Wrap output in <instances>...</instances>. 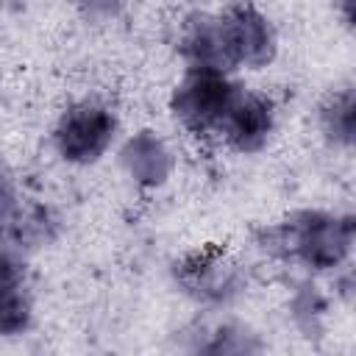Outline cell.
I'll use <instances>...</instances> for the list:
<instances>
[{
	"instance_id": "3",
	"label": "cell",
	"mask_w": 356,
	"mask_h": 356,
	"mask_svg": "<svg viewBox=\"0 0 356 356\" xmlns=\"http://www.w3.org/2000/svg\"><path fill=\"white\" fill-rule=\"evenodd\" d=\"M114 125L117 122L108 108H103L97 103H81V106L70 108L56 128L58 153L64 159L81 161V164L95 161L108 147V142L114 136Z\"/></svg>"
},
{
	"instance_id": "7",
	"label": "cell",
	"mask_w": 356,
	"mask_h": 356,
	"mask_svg": "<svg viewBox=\"0 0 356 356\" xmlns=\"http://www.w3.org/2000/svg\"><path fill=\"white\" fill-rule=\"evenodd\" d=\"M181 50L192 61V67H209V70H220V72L234 67L228 47H225L222 25L214 17H192L184 31Z\"/></svg>"
},
{
	"instance_id": "11",
	"label": "cell",
	"mask_w": 356,
	"mask_h": 356,
	"mask_svg": "<svg viewBox=\"0 0 356 356\" xmlns=\"http://www.w3.org/2000/svg\"><path fill=\"white\" fill-rule=\"evenodd\" d=\"M81 6L92 17H114L125 6V0H81Z\"/></svg>"
},
{
	"instance_id": "8",
	"label": "cell",
	"mask_w": 356,
	"mask_h": 356,
	"mask_svg": "<svg viewBox=\"0 0 356 356\" xmlns=\"http://www.w3.org/2000/svg\"><path fill=\"white\" fill-rule=\"evenodd\" d=\"M122 161L128 167V172L139 181V184H161L167 178L170 170V156L164 150V145L150 134L142 131L139 136H134L125 150H122Z\"/></svg>"
},
{
	"instance_id": "2",
	"label": "cell",
	"mask_w": 356,
	"mask_h": 356,
	"mask_svg": "<svg viewBox=\"0 0 356 356\" xmlns=\"http://www.w3.org/2000/svg\"><path fill=\"white\" fill-rule=\"evenodd\" d=\"M281 236L289 253L300 256L306 264L317 270H328L348 256L353 242V222L348 217L337 220L328 214L306 211L286 222L281 228Z\"/></svg>"
},
{
	"instance_id": "1",
	"label": "cell",
	"mask_w": 356,
	"mask_h": 356,
	"mask_svg": "<svg viewBox=\"0 0 356 356\" xmlns=\"http://www.w3.org/2000/svg\"><path fill=\"white\" fill-rule=\"evenodd\" d=\"M239 95V86H234L225 72L192 67L172 95V111L189 131L206 134L211 128H222Z\"/></svg>"
},
{
	"instance_id": "10",
	"label": "cell",
	"mask_w": 356,
	"mask_h": 356,
	"mask_svg": "<svg viewBox=\"0 0 356 356\" xmlns=\"http://www.w3.org/2000/svg\"><path fill=\"white\" fill-rule=\"evenodd\" d=\"M353 120H356V111H353V95L350 92H342L339 97H334L323 111L325 134L337 142H345V145L353 139Z\"/></svg>"
},
{
	"instance_id": "12",
	"label": "cell",
	"mask_w": 356,
	"mask_h": 356,
	"mask_svg": "<svg viewBox=\"0 0 356 356\" xmlns=\"http://www.w3.org/2000/svg\"><path fill=\"white\" fill-rule=\"evenodd\" d=\"M11 209H14V186H11V178L0 161V222L11 214Z\"/></svg>"
},
{
	"instance_id": "9",
	"label": "cell",
	"mask_w": 356,
	"mask_h": 356,
	"mask_svg": "<svg viewBox=\"0 0 356 356\" xmlns=\"http://www.w3.org/2000/svg\"><path fill=\"white\" fill-rule=\"evenodd\" d=\"M181 281L203 298H222L234 289V270L214 256H200L195 264L181 270Z\"/></svg>"
},
{
	"instance_id": "6",
	"label": "cell",
	"mask_w": 356,
	"mask_h": 356,
	"mask_svg": "<svg viewBox=\"0 0 356 356\" xmlns=\"http://www.w3.org/2000/svg\"><path fill=\"white\" fill-rule=\"evenodd\" d=\"M270 131H273L270 103L261 97H250V95H239L234 108L228 111V117L222 122V134L242 153L259 150L267 142Z\"/></svg>"
},
{
	"instance_id": "5",
	"label": "cell",
	"mask_w": 356,
	"mask_h": 356,
	"mask_svg": "<svg viewBox=\"0 0 356 356\" xmlns=\"http://www.w3.org/2000/svg\"><path fill=\"white\" fill-rule=\"evenodd\" d=\"M31 300L17 248L0 236V334H17L28 325Z\"/></svg>"
},
{
	"instance_id": "4",
	"label": "cell",
	"mask_w": 356,
	"mask_h": 356,
	"mask_svg": "<svg viewBox=\"0 0 356 356\" xmlns=\"http://www.w3.org/2000/svg\"><path fill=\"white\" fill-rule=\"evenodd\" d=\"M220 25H222V36H225L231 64L264 67L273 58L275 39H273V31H270L267 19L259 11H253L248 6H239V8L228 11L225 17H220Z\"/></svg>"
}]
</instances>
